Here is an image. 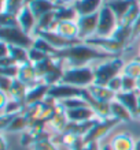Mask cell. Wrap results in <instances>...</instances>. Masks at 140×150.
Segmentation results:
<instances>
[{
    "mask_svg": "<svg viewBox=\"0 0 140 150\" xmlns=\"http://www.w3.org/2000/svg\"><path fill=\"white\" fill-rule=\"evenodd\" d=\"M54 57L63 60L70 67H83V66H87V63H89V62L108 60L113 59V57H117V55H113V53L102 51L99 48L81 42L66 48V49H60V51L56 52Z\"/></svg>",
    "mask_w": 140,
    "mask_h": 150,
    "instance_id": "6da1fadb",
    "label": "cell"
},
{
    "mask_svg": "<svg viewBox=\"0 0 140 150\" xmlns=\"http://www.w3.org/2000/svg\"><path fill=\"white\" fill-rule=\"evenodd\" d=\"M124 67H125L124 60L121 59L120 56L108 59L104 63L96 66L93 68V71H95V82H93V85L107 86V83L113 78H116V76L120 75V72L124 70Z\"/></svg>",
    "mask_w": 140,
    "mask_h": 150,
    "instance_id": "7a4b0ae2",
    "label": "cell"
},
{
    "mask_svg": "<svg viewBox=\"0 0 140 150\" xmlns=\"http://www.w3.org/2000/svg\"><path fill=\"white\" fill-rule=\"evenodd\" d=\"M95 82V71L88 66L83 67H69L65 68L62 82L65 85H72L77 87H88Z\"/></svg>",
    "mask_w": 140,
    "mask_h": 150,
    "instance_id": "3957f363",
    "label": "cell"
},
{
    "mask_svg": "<svg viewBox=\"0 0 140 150\" xmlns=\"http://www.w3.org/2000/svg\"><path fill=\"white\" fill-rule=\"evenodd\" d=\"M0 40L7 42L8 45L22 47L25 49H30L33 47V42H34V38L30 34L25 33L19 26L0 28Z\"/></svg>",
    "mask_w": 140,
    "mask_h": 150,
    "instance_id": "277c9868",
    "label": "cell"
},
{
    "mask_svg": "<svg viewBox=\"0 0 140 150\" xmlns=\"http://www.w3.org/2000/svg\"><path fill=\"white\" fill-rule=\"evenodd\" d=\"M118 26V19L116 14L107 7H103L99 10V22L96 29V36L98 37H111Z\"/></svg>",
    "mask_w": 140,
    "mask_h": 150,
    "instance_id": "5b68a950",
    "label": "cell"
},
{
    "mask_svg": "<svg viewBox=\"0 0 140 150\" xmlns=\"http://www.w3.org/2000/svg\"><path fill=\"white\" fill-rule=\"evenodd\" d=\"M120 120H117L114 117H106V119H99L96 124L87 132L84 137V143H91V142H99L102 138H104L106 135L110 132L116 126L120 124Z\"/></svg>",
    "mask_w": 140,
    "mask_h": 150,
    "instance_id": "8992f818",
    "label": "cell"
},
{
    "mask_svg": "<svg viewBox=\"0 0 140 150\" xmlns=\"http://www.w3.org/2000/svg\"><path fill=\"white\" fill-rule=\"evenodd\" d=\"M85 44L88 45H92L95 48H99L104 52H108V53H113V55H121L124 51H126L128 48L125 47L122 42L117 41L116 38L113 37H89L84 41Z\"/></svg>",
    "mask_w": 140,
    "mask_h": 150,
    "instance_id": "52a82bcc",
    "label": "cell"
},
{
    "mask_svg": "<svg viewBox=\"0 0 140 150\" xmlns=\"http://www.w3.org/2000/svg\"><path fill=\"white\" fill-rule=\"evenodd\" d=\"M85 90H87V87H77L72 86V85L59 83V85L50 87L48 97L54 98L55 101H63V100L73 98V97H83Z\"/></svg>",
    "mask_w": 140,
    "mask_h": 150,
    "instance_id": "ba28073f",
    "label": "cell"
},
{
    "mask_svg": "<svg viewBox=\"0 0 140 150\" xmlns=\"http://www.w3.org/2000/svg\"><path fill=\"white\" fill-rule=\"evenodd\" d=\"M98 22H99V11L95 14H89V15H80L76 21L77 26H78V37L83 41H85L87 38L96 34Z\"/></svg>",
    "mask_w": 140,
    "mask_h": 150,
    "instance_id": "9c48e42d",
    "label": "cell"
},
{
    "mask_svg": "<svg viewBox=\"0 0 140 150\" xmlns=\"http://www.w3.org/2000/svg\"><path fill=\"white\" fill-rule=\"evenodd\" d=\"M139 97L137 91H120L116 94V100L131 112L133 119H139Z\"/></svg>",
    "mask_w": 140,
    "mask_h": 150,
    "instance_id": "30bf717a",
    "label": "cell"
},
{
    "mask_svg": "<svg viewBox=\"0 0 140 150\" xmlns=\"http://www.w3.org/2000/svg\"><path fill=\"white\" fill-rule=\"evenodd\" d=\"M17 18H18L19 28L22 29L25 33H28V34L32 36V33H34V29H36L37 19H36V16L33 15L30 7H29V6H24V7L18 11Z\"/></svg>",
    "mask_w": 140,
    "mask_h": 150,
    "instance_id": "8fae6325",
    "label": "cell"
},
{
    "mask_svg": "<svg viewBox=\"0 0 140 150\" xmlns=\"http://www.w3.org/2000/svg\"><path fill=\"white\" fill-rule=\"evenodd\" d=\"M18 79L22 83H25L28 87L36 86L37 83H40V78L36 72L34 64L32 63H25L19 66V72H18Z\"/></svg>",
    "mask_w": 140,
    "mask_h": 150,
    "instance_id": "7c38bea8",
    "label": "cell"
},
{
    "mask_svg": "<svg viewBox=\"0 0 140 150\" xmlns=\"http://www.w3.org/2000/svg\"><path fill=\"white\" fill-rule=\"evenodd\" d=\"M50 87L51 86L45 85L44 82H40L37 83L36 86L29 87L28 93H26V107H30V105H34V104L44 101L45 97L48 96Z\"/></svg>",
    "mask_w": 140,
    "mask_h": 150,
    "instance_id": "4fadbf2b",
    "label": "cell"
},
{
    "mask_svg": "<svg viewBox=\"0 0 140 150\" xmlns=\"http://www.w3.org/2000/svg\"><path fill=\"white\" fill-rule=\"evenodd\" d=\"M66 116H67L69 122L72 123H83V122H88L96 119L95 111L91 107H84V108H77V109H65Z\"/></svg>",
    "mask_w": 140,
    "mask_h": 150,
    "instance_id": "5bb4252c",
    "label": "cell"
},
{
    "mask_svg": "<svg viewBox=\"0 0 140 150\" xmlns=\"http://www.w3.org/2000/svg\"><path fill=\"white\" fill-rule=\"evenodd\" d=\"M137 0H106L104 6H107L114 14H116L117 19L120 22L124 15L129 11V8L132 7L133 4L136 3Z\"/></svg>",
    "mask_w": 140,
    "mask_h": 150,
    "instance_id": "9a60e30c",
    "label": "cell"
},
{
    "mask_svg": "<svg viewBox=\"0 0 140 150\" xmlns=\"http://www.w3.org/2000/svg\"><path fill=\"white\" fill-rule=\"evenodd\" d=\"M87 90L89 91V94L92 96L95 100L100 101V103H107L110 104L111 101L116 100V93L110 90L107 86H99V85H89L87 87Z\"/></svg>",
    "mask_w": 140,
    "mask_h": 150,
    "instance_id": "2e32d148",
    "label": "cell"
},
{
    "mask_svg": "<svg viewBox=\"0 0 140 150\" xmlns=\"http://www.w3.org/2000/svg\"><path fill=\"white\" fill-rule=\"evenodd\" d=\"M69 124V119L66 116V112H65V108L63 105L60 104L59 101V105H58V109H56L54 117L51 119L50 122V126L52 127V130L55 131V134H62L66 131V127Z\"/></svg>",
    "mask_w": 140,
    "mask_h": 150,
    "instance_id": "e0dca14e",
    "label": "cell"
},
{
    "mask_svg": "<svg viewBox=\"0 0 140 150\" xmlns=\"http://www.w3.org/2000/svg\"><path fill=\"white\" fill-rule=\"evenodd\" d=\"M63 72H65V62L60 59H56V63L54 66V68L41 79V82H44L48 86L59 85L62 82V78H63Z\"/></svg>",
    "mask_w": 140,
    "mask_h": 150,
    "instance_id": "ac0fdd59",
    "label": "cell"
},
{
    "mask_svg": "<svg viewBox=\"0 0 140 150\" xmlns=\"http://www.w3.org/2000/svg\"><path fill=\"white\" fill-rule=\"evenodd\" d=\"M103 0H76L73 7L76 8L78 16L80 15H89V14H95L100 10Z\"/></svg>",
    "mask_w": 140,
    "mask_h": 150,
    "instance_id": "d6986e66",
    "label": "cell"
},
{
    "mask_svg": "<svg viewBox=\"0 0 140 150\" xmlns=\"http://www.w3.org/2000/svg\"><path fill=\"white\" fill-rule=\"evenodd\" d=\"M54 32L60 34L65 38L69 40H76L78 37V26H77L76 21H65V22H58L54 29ZM81 40V38H80Z\"/></svg>",
    "mask_w": 140,
    "mask_h": 150,
    "instance_id": "ffe728a7",
    "label": "cell"
},
{
    "mask_svg": "<svg viewBox=\"0 0 140 150\" xmlns=\"http://www.w3.org/2000/svg\"><path fill=\"white\" fill-rule=\"evenodd\" d=\"M29 7L32 10L33 15L36 16V19H39L40 16L45 15L47 12L55 11L58 6H56L54 0H34V1L29 4Z\"/></svg>",
    "mask_w": 140,
    "mask_h": 150,
    "instance_id": "44dd1931",
    "label": "cell"
},
{
    "mask_svg": "<svg viewBox=\"0 0 140 150\" xmlns=\"http://www.w3.org/2000/svg\"><path fill=\"white\" fill-rule=\"evenodd\" d=\"M28 89L29 87L26 86L25 83L21 82L18 78L12 79V83H11V87H10V91H8V96H10V98L15 100V101L24 104L25 107H26V93H28Z\"/></svg>",
    "mask_w": 140,
    "mask_h": 150,
    "instance_id": "7402d4cb",
    "label": "cell"
},
{
    "mask_svg": "<svg viewBox=\"0 0 140 150\" xmlns=\"http://www.w3.org/2000/svg\"><path fill=\"white\" fill-rule=\"evenodd\" d=\"M135 143L136 142L129 134L121 132L110 141V146L113 150H135Z\"/></svg>",
    "mask_w": 140,
    "mask_h": 150,
    "instance_id": "603a6c76",
    "label": "cell"
},
{
    "mask_svg": "<svg viewBox=\"0 0 140 150\" xmlns=\"http://www.w3.org/2000/svg\"><path fill=\"white\" fill-rule=\"evenodd\" d=\"M110 117H114L117 120H120L121 123H128L132 120V115L126 108L121 103H118L117 100L110 103Z\"/></svg>",
    "mask_w": 140,
    "mask_h": 150,
    "instance_id": "cb8c5ba5",
    "label": "cell"
},
{
    "mask_svg": "<svg viewBox=\"0 0 140 150\" xmlns=\"http://www.w3.org/2000/svg\"><path fill=\"white\" fill-rule=\"evenodd\" d=\"M29 126H30V122H29V117L26 112H21L12 119V122L8 124V127L4 131H8V132H19V131H28Z\"/></svg>",
    "mask_w": 140,
    "mask_h": 150,
    "instance_id": "d4e9b609",
    "label": "cell"
},
{
    "mask_svg": "<svg viewBox=\"0 0 140 150\" xmlns=\"http://www.w3.org/2000/svg\"><path fill=\"white\" fill-rule=\"evenodd\" d=\"M55 18L58 22H65V21H77L78 14L73 6H60L55 10Z\"/></svg>",
    "mask_w": 140,
    "mask_h": 150,
    "instance_id": "484cf974",
    "label": "cell"
},
{
    "mask_svg": "<svg viewBox=\"0 0 140 150\" xmlns=\"http://www.w3.org/2000/svg\"><path fill=\"white\" fill-rule=\"evenodd\" d=\"M10 56H11L19 66L21 64H25V63H30V62H29V49H25V48H22V47L10 45Z\"/></svg>",
    "mask_w": 140,
    "mask_h": 150,
    "instance_id": "4316f807",
    "label": "cell"
},
{
    "mask_svg": "<svg viewBox=\"0 0 140 150\" xmlns=\"http://www.w3.org/2000/svg\"><path fill=\"white\" fill-rule=\"evenodd\" d=\"M55 63H56V59L55 57H52V56H50V57L44 59L43 62H40V63L34 64V68H36V72H37V75H39L40 81L44 78L48 72L51 71L52 68H54Z\"/></svg>",
    "mask_w": 140,
    "mask_h": 150,
    "instance_id": "83f0119b",
    "label": "cell"
},
{
    "mask_svg": "<svg viewBox=\"0 0 140 150\" xmlns=\"http://www.w3.org/2000/svg\"><path fill=\"white\" fill-rule=\"evenodd\" d=\"M33 47L37 48V49H40L41 52H44V53H47V55L50 56H55V53L58 52V49L56 48H54L51 45V44L48 42V41H45L44 38H41V37H34V42H33Z\"/></svg>",
    "mask_w": 140,
    "mask_h": 150,
    "instance_id": "f1b7e54d",
    "label": "cell"
},
{
    "mask_svg": "<svg viewBox=\"0 0 140 150\" xmlns=\"http://www.w3.org/2000/svg\"><path fill=\"white\" fill-rule=\"evenodd\" d=\"M24 0H3L1 7L3 12H11V14H18L21 8L24 7Z\"/></svg>",
    "mask_w": 140,
    "mask_h": 150,
    "instance_id": "f546056e",
    "label": "cell"
},
{
    "mask_svg": "<svg viewBox=\"0 0 140 150\" xmlns=\"http://www.w3.org/2000/svg\"><path fill=\"white\" fill-rule=\"evenodd\" d=\"M60 104L63 105L65 109H77V108L89 107V104L83 97H73V98L63 100V101H60Z\"/></svg>",
    "mask_w": 140,
    "mask_h": 150,
    "instance_id": "4dcf8cb0",
    "label": "cell"
},
{
    "mask_svg": "<svg viewBox=\"0 0 140 150\" xmlns=\"http://www.w3.org/2000/svg\"><path fill=\"white\" fill-rule=\"evenodd\" d=\"M122 74L129 75V76L137 79L140 76V60L135 59V60H132V62L126 63L124 70H122Z\"/></svg>",
    "mask_w": 140,
    "mask_h": 150,
    "instance_id": "1f68e13d",
    "label": "cell"
},
{
    "mask_svg": "<svg viewBox=\"0 0 140 150\" xmlns=\"http://www.w3.org/2000/svg\"><path fill=\"white\" fill-rule=\"evenodd\" d=\"M12 26H19L17 14L1 11V16H0V28H12Z\"/></svg>",
    "mask_w": 140,
    "mask_h": 150,
    "instance_id": "d6a6232c",
    "label": "cell"
},
{
    "mask_svg": "<svg viewBox=\"0 0 140 150\" xmlns=\"http://www.w3.org/2000/svg\"><path fill=\"white\" fill-rule=\"evenodd\" d=\"M47 57H50V55L44 53V52H41L40 49H37V48L32 47L30 49H29V62H30L32 64L40 63V62H43V60L47 59Z\"/></svg>",
    "mask_w": 140,
    "mask_h": 150,
    "instance_id": "836d02e7",
    "label": "cell"
},
{
    "mask_svg": "<svg viewBox=\"0 0 140 150\" xmlns=\"http://www.w3.org/2000/svg\"><path fill=\"white\" fill-rule=\"evenodd\" d=\"M18 72H19V64H11V66L0 67V75L7 76V78L17 79L18 78Z\"/></svg>",
    "mask_w": 140,
    "mask_h": 150,
    "instance_id": "e575fe53",
    "label": "cell"
},
{
    "mask_svg": "<svg viewBox=\"0 0 140 150\" xmlns=\"http://www.w3.org/2000/svg\"><path fill=\"white\" fill-rule=\"evenodd\" d=\"M32 150H58L52 139H41L32 145Z\"/></svg>",
    "mask_w": 140,
    "mask_h": 150,
    "instance_id": "d590c367",
    "label": "cell"
},
{
    "mask_svg": "<svg viewBox=\"0 0 140 150\" xmlns=\"http://www.w3.org/2000/svg\"><path fill=\"white\" fill-rule=\"evenodd\" d=\"M122 91H136V79L122 74Z\"/></svg>",
    "mask_w": 140,
    "mask_h": 150,
    "instance_id": "8d00e7d4",
    "label": "cell"
},
{
    "mask_svg": "<svg viewBox=\"0 0 140 150\" xmlns=\"http://www.w3.org/2000/svg\"><path fill=\"white\" fill-rule=\"evenodd\" d=\"M107 87L110 89V90H113L114 93H120V91H122V78H121V75H118V76H116V78H113L110 82L107 83Z\"/></svg>",
    "mask_w": 140,
    "mask_h": 150,
    "instance_id": "74e56055",
    "label": "cell"
},
{
    "mask_svg": "<svg viewBox=\"0 0 140 150\" xmlns=\"http://www.w3.org/2000/svg\"><path fill=\"white\" fill-rule=\"evenodd\" d=\"M140 36V14L137 16V19L135 21V23L132 26V32H131V38H129V47H131V44Z\"/></svg>",
    "mask_w": 140,
    "mask_h": 150,
    "instance_id": "f35d334b",
    "label": "cell"
},
{
    "mask_svg": "<svg viewBox=\"0 0 140 150\" xmlns=\"http://www.w3.org/2000/svg\"><path fill=\"white\" fill-rule=\"evenodd\" d=\"M11 83H12L11 78H7V76L0 75V91H4V93H7L8 94L10 87H11Z\"/></svg>",
    "mask_w": 140,
    "mask_h": 150,
    "instance_id": "ab89813d",
    "label": "cell"
},
{
    "mask_svg": "<svg viewBox=\"0 0 140 150\" xmlns=\"http://www.w3.org/2000/svg\"><path fill=\"white\" fill-rule=\"evenodd\" d=\"M10 56V45L4 41H0V59Z\"/></svg>",
    "mask_w": 140,
    "mask_h": 150,
    "instance_id": "60d3db41",
    "label": "cell"
},
{
    "mask_svg": "<svg viewBox=\"0 0 140 150\" xmlns=\"http://www.w3.org/2000/svg\"><path fill=\"white\" fill-rule=\"evenodd\" d=\"M54 1L56 3V6H58V7H60V6H66L70 0H54Z\"/></svg>",
    "mask_w": 140,
    "mask_h": 150,
    "instance_id": "b9f144b4",
    "label": "cell"
},
{
    "mask_svg": "<svg viewBox=\"0 0 140 150\" xmlns=\"http://www.w3.org/2000/svg\"><path fill=\"white\" fill-rule=\"evenodd\" d=\"M1 150H8V145H7V141L4 137H1Z\"/></svg>",
    "mask_w": 140,
    "mask_h": 150,
    "instance_id": "7bdbcfd3",
    "label": "cell"
},
{
    "mask_svg": "<svg viewBox=\"0 0 140 150\" xmlns=\"http://www.w3.org/2000/svg\"><path fill=\"white\" fill-rule=\"evenodd\" d=\"M136 91L140 94V76L136 79Z\"/></svg>",
    "mask_w": 140,
    "mask_h": 150,
    "instance_id": "ee69618b",
    "label": "cell"
},
{
    "mask_svg": "<svg viewBox=\"0 0 140 150\" xmlns=\"http://www.w3.org/2000/svg\"><path fill=\"white\" fill-rule=\"evenodd\" d=\"M100 150H113V149H111V146H110V143H108V145H104V146L100 147Z\"/></svg>",
    "mask_w": 140,
    "mask_h": 150,
    "instance_id": "f6af8a7d",
    "label": "cell"
},
{
    "mask_svg": "<svg viewBox=\"0 0 140 150\" xmlns=\"http://www.w3.org/2000/svg\"><path fill=\"white\" fill-rule=\"evenodd\" d=\"M135 150H140V139L136 141V143H135Z\"/></svg>",
    "mask_w": 140,
    "mask_h": 150,
    "instance_id": "bcb514c9",
    "label": "cell"
},
{
    "mask_svg": "<svg viewBox=\"0 0 140 150\" xmlns=\"http://www.w3.org/2000/svg\"><path fill=\"white\" fill-rule=\"evenodd\" d=\"M32 1H34V0H24V4H25V6H29Z\"/></svg>",
    "mask_w": 140,
    "mask_h": 150,
    "instance_id": "7dc6e473",
    "label": "cell"
},
{
    "mask_svg": "<svg viewBox=\"0 0 140 150\" xmlns=\"http://www.w3.org/2000/svg\"><path fill=\"white\" fill-rule=\"evenodd\" d=\"M137 113H139V119H140V97H139V112Z\"/></svg>",
    "mask_w": 140,
    "mask_h": 150,
    "instance_id": "c3c4849f",
    "label": "cell"
},
{
    "mask_svg": "<svg viewBox=\"0 0 140 150\" xmlns=\"http://www.w3.org/2000/svg\"><path fill=\"white\" fill-rule=\"evenodd\" d=\"M136 59H140V49H139V56H137Z\"/></svg>",
    "mask_w": 140,
    "mask_h": 150,
    "instance_id": "681fc988",
    "label": "cell"
},
{
    "mask_svg": "<svg viewBox=\"0 0 140 150\" xmlns=\"http://www.w3.org/2000/svg\"><path fill=\"white\" fill-rule=\"evenodd\" d=\"M139 3H140V0H139Z\"/></svg>",
    "mask_w": 140,
    "mask_h": 150,
    "instance_id": "f907efd6",
    "label": "cell"
},
{
    "mask_svg": "<svg viewBox=\"0 0 140 150\" xmlns=\"http://www.w3.org/2000/svg\"><path fill=\"white\" fill-rule=\"evenodd\" d=\"M137 60H140V59H137Z\"/></svg>",
    "mask_w": 140,
    "mask_h": 150,
    "instance_id": "816d5d0a",
    "label": "cell"
}]
</instances>
